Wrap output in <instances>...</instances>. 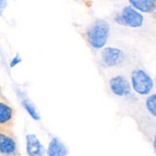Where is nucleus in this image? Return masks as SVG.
Segmentation results:
<instances>
[{"mask_svg":"<svg viewBox=\"0 0 156 156\" xmlns=\"http://www.w3.org/2000/svg\"><path fill=\"white\" fill-rule=\"evenodd\" d=\"M154 85H155V87H156V76H155V79H154Z\"/></svg>","mask_w":156,"mask_h":156,"instance_id":"nucleus-17","label":"nucleus"},{"mask_svg":"<svg viewBox=\"0 0 156 156\" xmlns=\"http://www.w3.org/2000/svg\"><path fill=\"white\" fill-rule=\"evenodd\" d=\"M9 4V0H0V17Z\"/></svg>","mask_w":156,"mask_h":156,"instance_id":"nucleus-14","label":"nucleus"},{"mask_svg":"<svg viewBox=\"0 0 156 156\" xmlns=\"http://www.w3.org/2000/svg\"><path fill=\"white\" fill-rule=\"evenodd\" d=\"M46 152L47 156H67L69 149L59 138L54 137L49 143Z\"/></svg>","mask_w":156,"mask_h":156,"instance_id":"nucleus-9","label":"nucleus"},{"mask_svg":"<svg viewBox=\"0 0 156 156\" xmlns=\"http://www.w3.org/2000/svg\"><path fill=\"white\" fill-rule=\"evenodd\" d=\"M125 53L121 49L114 47H104L101 51V62L106 68H116L125 62Z\"/></svg>","mask_w":156,"mask_h":156,"instance_id":"nucleus-5","label":"nucleus"},{"mask_svg":"<svg viewBox=\"0 0 156 156\" xmlns=\"http://www.w3.org/2000/svg\"><path fill=\"white\" fill-rule=\"evenodd\" d=\"M21 61H22V58L20 56V55L19 54L15 55V56L12 58V60H11L10 67L11 68H14V67H15L16 66H18Z\"/></svg>","mask_w":156,"mask_h":156,"instance_id":"nucleus-13","label":"nucleus"},{"mask_svg":"<svg viewBox=\"0 0 156 156\" xmlns=\"http://www.w3.org/2000/svg\"><path fill=\"white\" fill-rule=\"evenodd\" d=\"M129 81L132 91L142 97L151 94L155 87L154 79L142 68H135L132 70Z\"/></svg>","mask_w":156,"mask_h":156,"instance_id":"nucleus-2","label":"nucleus"},{"mask_svg":"<svg viewBox=\"0 0 156 156\" xmlns=\"http://www.w3.org/2000/svg\"><path fill=\"white\" fill-rule=\"evenodd\" d=\"M15 110L9 102L0 94V128H12Z\"/></svg>","mask_w":156,"mask_h":156,"instance_id":"nucleus-7","label":"nucleus"},{"mask_svg":"<svg viewBox=\"0 0 156 156\" xmlns=\"http://www.w3.org/2000/svg\"><path fill=\"white\" fill-rule=\"evenodd\" d=\"M0 156H2V155H0Z\"/></svg>","mask_w":156,"mask_h":156,"instance_id":"nucleus-18","label":"nucleus"},{"mask_svg":"<svg viewBox=\"0 0 156 156\" xmlns=\"http://www.w3.org/2000/svg\"><path fill=\"white\" fill-rule=\"evenodd\" d=\"M0 155L20 156L18 143L12 128H0Z\"/></svg>","mask_w":156,"mask_h":156,"instance_id":"nucleus-4","label":"nucleus"},{"mask_svg":"<svg viewBox=\"0 0 156 156\" xmlns=\"http://www.w3.org/2000/svg\"><path fill=\"white\" fill-rule=\"evenodd\" d=\"M26 153L28 156H46L45 148L35 134H28L25 137Z\"/></svg>","mask_w":156,"mask_h":156,"instance_id":"nucleus-8","label":"nucleus"},{"mask_svg":"<svg viewBox=\"0 0 156 156\" xmlns=\"http://www.w3.org/2000/svg\"><path fill=\"white\" fill-rule=\"evenodd\" d=\"M114 21L116 24L130 28L138 29L143 26L145 18L142 13L131 5H125L116 14Z\"/></svg>","mask_w":156,"mask_h":156,"instance_id":"nucleus-3","label":"nucleus"},{"mask_svg":"<svg viewBox=\"0 0 156 156\" xmlns=\"http://www.w3.org/2000/svg\"><path fill=\"white\" fill-rule=\"evenodd\" d=\"M152 14H154V16L156 17V0H155V2H154V9H153Z\"/></svg>","mask_w":156,"mask_h":156,"instance_id":"nucleus-16","label":"nucleus"},{"mask_svg":"<svg viewBox=\"0 0 156 156\" xmlns=\"http://www.w3.org/2000/svg\"><path fill=\"white\" fill-rule=\"evenodd\" d=\"M21 106L23 107L26 112L29 116L35 121H40L41 120V116L35 107V104L28 98H24L21 101Z\"/></svg>","mask_w":156,"mask_h":156,"instance_id":"nucleus-11","label":"nucleus"},{"mask_svg":"<svg viewBox=\"0 0 156 156\" xmlns=\"http://www.w3.org/2000/svg\"><path fill=\"white\" fill-rule=\"evenodd\" d=\"M129 5L141 13H152L155 0H128Z\"/></svg>","mask_w":156,"mask_h":156,"instance_id":"nucleus-10","label":"nucleus"},{"mask_svg":"<svg viewBox=\"0 0 156 156\" xmlns=\"http://www.w3.org/2000/svg\"><path fill=\"white\" fill-rule=\"evenodd\" d=\"M109 88L112 94L118 98H128L132 94L130 81L123 75L112 76L109 81Z\"/></svg>","mask_w":156,"mask_h":156,"instance_id":"nucleus-6","label":"nucleus"},{"mask_svg":"<svg viewBox=\"0 0 156 156\" xmlns=\"http://www.w3.org/2000/svg\"><path fill=\"white\" fill-rule=\"evenodd\" d=\"M145 107L148 114L156 120V92L147 96L145 100Z\"/></svg>","mask_w":156,"mask_h":156,"instance_id":"nucleus-12","label":"nucleus"},{"mask_svg":"<svg viewBox=\"0 0 156 156\" xmlns=\"http://www.w3.org/2000/svg\"><path fill=\"white\" fill-rule=\"evenodd\" d=\"M152 148H153V150H154V152L156 154V131L154 132V135H153Z\"/></svg>","mask_w":156,"mask_h":156,"instance_id":"nucleus-15","label":"nucleus"},{"mask_svg":"<svg viewBox=\"0 0 156 156\" xmlns=\"http://www.w3.org/2000/svg\"><path fill=\"white\" fill-rule=\"evenodd\" d=\"M86 40L89 46L94 50H102L109 41L110 24L106 20L96 19L86 30Z\"/></svg>","mask_w":156,"mask_h":156,"instance_id":"nucleus-1","label":"nucleus"}]
</instances>
